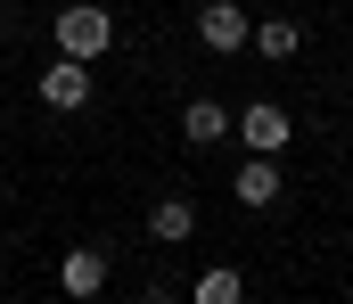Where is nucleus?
I'll return each mask as SVG.
<instances>
[{
	"mask_svg": "<svg viewBox=\"0 0 353 304\" xmlns=\"http://www.w3.org/2000/svg\"><path fill=\"white\" fill-rule=\"evenodd\" d=\"M181 140H189V148L230 140V107H222V99H189V107H181Z\"/></svg>",
	"mask_w": 353,
	"mask_h": 304,
	"instance_id": "nucleus-7",
	"label": "nucleus"
},
{
	"mask_svg": "<svg viewBox=\"0 0 353 304\" xmlns=\"http://www.w3.org/2000/svg\"><path fill=\"white\" fill-rule=\"evenodd\" d=\"M230 132H239L255 156H279V148H288V132H296V115H288L279 99H247L239 115H230Z\"/></svg>",
	"mask_w": 353,
	"mask_h": 304,
	"instance_id": "nucleus-2",
	"label": "nucleus"
},
{
	"mask_svg": "<svg viewBox=\"0 0 353 304\" xmlns=\"http://www.w3.org/2000/svg\"><path fill=\"white\" fill-rule=\"evenodd\" d=\"M58 288H66V296H99V288H107V255H99V247H66V255H58Z\"/></svg>",
	"mask_w": 353,
	"mask_h": 304,
	"instance_id": "nucleus-5",
	"label": "nucleus"
},
{
	"mask_svg": "<svg viewBox=\"0 0 353 304\" xmlns=\"http://www.w3.org/2000/svg\"><path fill=\"white\" fill-rule=\"evenodd\" d=\"M41 107H50V115H83V107H90V66H83V58L58 50V66L41 74Z\"/></svg>",
	"mask_w": 353,
	"mask_h": 304,
	"instance_id": "nucleus-3",
	"label": "nucleus"
},
{
	"mask_svg": "<svg viewBox=\"0 0 353 304\" xmlns=\"http://www.w3.org/2000/svg\"><path fill=\"white\" fill-rule=\"evenodd\" d=\"M247 33H255V25H247L239 0H205V8H197V41H205V50H247Z\"/></svg>",
	"mask_w": 353,
	"mask_h": 304,
	"instance_id": "nucleus-4",
	"label": "nucleus"
},
{
	"mask_svg": "<svg viewBox=\"0 0 353 304\" xmlns=\"http://www.w3.org/2000/svg\"><path fill=\"white\" fill-rule=\"evenodd\" d=\"M189 230H197V205L189 198H157L148 205V239H157V247H181Z\"/></svg>",
	"mask_w": 353,
	"mask_h": 304,
	"instance_id": "nucleus-8",
	"label": "nucleus"
},
{
	"mask_svg": "<svg viewBox=\"0 0 353 304\" xmlns=\"http://www.w3.org/2000/svg\"><path fill=\"white\" fill-rule=\"evenodd\" d=\"M50 41H58L66 58H83V66H99V58L115 50V17H107L99 0H66V8H58V25H50Z\"/></svg>",
	"mask_w": 353,
	"mask_h": 304,
	"instance_id": "nucleus-1",
	"label": "nucleus"
},
{
	"mask_svg": "<svg viewBox=\"0 0 353 304\" xmlns=\"http://www.w3.org/2000/svg\"><path fill=\"white\" fill-rule=\"evenodd\" d=\"M247 41H255V58H279V66H288V58L304 50V33H296V17H271V25H255V33H247Z\"/></svg>",
	"mask_w": 353,
	"mask_h": 304,
	"instance_id": "nucleus-9",
	"label": "nucleus"
},
{
	"mask_svg": "<svg viewBox=\"0 0 353 304\" xmlns=\"http://www.w3.org/2000/svg\"><path fill=\"white\" fill-rule=\"evenodd\" d=\"M230 198L239 205H271L279 198V156H255V148H247V165L230 173Z\"/></svg>",
	"mask_w": 353,
	"mask_h": 304,
	"instance_id": "nucleus-6",
	"label": "nucleus"
},
{
	"mask_svg": "<svg viewBox=\"0 0 353 304\" xmlns=\"http://www.w3.org/2000/svg\"><path fill=\"white\" fill-rule=\"evenodd\" d=\"M189 296H197V304H239V296H247V280H239L230 263H214V272H197V288H189Z\"/></svg>",
	"mask_w": 353,
	"mask_h": 304,
	"instance_id": "nucleus-10",
	"label": "nucleus"
}]
</instances>
